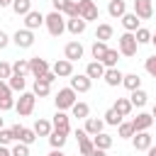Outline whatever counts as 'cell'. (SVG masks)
Returning a JSON list of instances; mask_svg holds the SVG:
<instances>
[{
    "mask_svg": "<svg viewBox=\"0 0 156 156\" xmlns=\"http://www.w3.org/2000/svg\"><path fill=\"white\" fill-rule=\"evenodd\" d=\"M90 141H93V146L95 149H102V151H107L110 146H112V136L110 134H105V132H100V134H95V136H90Z\"/></svg>",
    "mask_w": 156,
    "mask_h": 156,
    "instance_id": "cell-27",
    "label": "cell"
},
{
    "mask_svg": "<svg viewBox=\"0 0 156 156\" xmlns=\"http://www.w3.org/2000/svg\"><path fill=\"white\" fill-rule=\"evenodd\" d=\"M112 34H115L112 24L102 22V24H98V29H95V41H105V44H107V39H112Z\"/></svg>",
    "mask_w": 156,
    "mask_h": 156,
    "instance_id": "cell-28",
    "label": "cell"
},
{
    "mask_svg": "<svg viewBox=\"0 0 156 156\" xmlns=\"http://www.w3.org/2000/svg\"><path fill=\"white\" fill-rule=\"evenodd\" d=\"M83 54H85V49H83V44L80 41H68L66 46H63V58L66 61H78V58H83Z\"/></svg>",
    "mask_w": 156,
    "mask_h": 156,
    "instance_id": "cell-10",
    "label": "cell"
},
{
    "mask_svg": "<svg viewBox=\"0 0 156 156\" xmlns=\"http://www.w3.org/2000/svg\"><path fill=\"white\" fill-rule=\"evenodd\" d=\"M41 80H44V83H49V85H51V83H54V80H56V76H54V73H51V71H46V73H44V76H41Z\"/></svg>",
    "mask_w": 156,
    "mask_h": 156,
    "instance_id": "cell-47",
    "label": "cell"
},
{
    "mask_svg": "<svg viewBox=\"0 0 156 156\" xmlns=\"http://www.w3.org/2000/svg\"><path fill=\"white\" fill-rule=\"evenodd\" d=\"M32 132H34L37 136H49V134H51V122H49V119H44V117H39V119L34 122Z\"/></svg>",
    "mask_w": 156,
    "mask_h": 156,
    "instance_id": "cell-31",
    "label": "cell"
},
{
    "mask_svg": "<svg viewBox=\"0 0 156 156\" xmlns=\"http://www.w3.org/2000/svg\"><path fill=\"white\" fill-rule=\"evenodd\" d=\"M12 5V0H0V7H10Z\"/></svg>",
    "mask_w": 156,
    "mask_h": 156,
    "instance_id": "cell-54",
    "label": "cell"
},
{
    "mask_svg": "<svg viewBox=\"0 0 156 156\" xmlns=\"http://www.w3.org/2000/svg\"><path fill=\"white\" fill-rule=\"evenodd\" d=\"M76 10H78V17L83 22H98V17H100V10H98V5L93 0H78Z\"/></svg>",
    "mask_w": 156,
    "mask_h": 156,
    "instance_id": "cell-3",
    "label": "cell"
},
{
    "mask_svg": "<svg viewBox=\"0 0 156 156\" xmlns=\"http://www.w3.org/2000/svg\"><path fill=\"white\" fill-rule=\"evenodd\" d=\"M122 71L119 68H105V73H102V80L110 85V88H117V85H122Z\"/></svg>",
    "mask_w": 156,
    "mask_h": 156,
    "instance_id": "cell-20",
    "label": "cell"
},
{
    "mask_svg": "<svg viewBox=\"0 0 156 156\" xmlns=\"http://www.w3.org/2000/svg\"><path fill=\"white\" fill-rule=\"evenodd\" d=\"M12 76V66L7 61H0V80H7Z\"/></svg>",
    "mask_w": 156,
    "mask_h": 156,
    "instance_id": "cell-44",
    "label": "cell"
},
{
    "mask_svg": "<svg viewBox=\"0 0 156 156\" xmlns=\"http://www.w3.org/2000/svg\"><path fill=\"white\" fill-rule=\"evenodd\" d=\"M32 93H34V98H46V95L51 93V85H49V83H44L41 78H34V85H32Z\"/></svg>",
    "mask_w": 156,
    "mask_h": 156,
    "instance_id": "cell-34",
    "label": "cell"
},
{
    "mask_svg": "<svg viewBox=\"0 0 156 156\" xmlns=\"http://www.w3.org/2000/svg\"><path fill=\"white\" fill-rule=\"evenodd\" d=\"M144 68H146V73H149V76H156V56H149V58H146V63H144Z\"/></svg>",
    "mask_w": 156,
    "mask_h": 156,
    "instance_id": "cell-45",
    "label": "cell"
},
{
    "mask_svg": "<svg viewBox=\"0 0 156 156\" xmlns=\"http://www.w3.org/2000/svg\"><path fill=\"white\" fill-rule=\"evenodd\" d=\"M2 127H5V117H0V129H2Z\"/></svg>",
    "mask_w": 156,
    "mask_h": 156,
    "instance_id": "cell-55",
    "label": "cell"
},
{
    "mask_svg": "<svg viewBox=\"0 0 156 156\" xmlns=\"http://www.w3.org/2000/svg\"><path fill=\"white\" fill-rule=\"evenodd\" d=\"M132 144H134L136 151H146L149 146H154V136L149 132H134L132 134Z\"/></svg>",
    "mask_w": 156,
    "mask_h": 156,
    "instance_id": "cell-13",
    "label": "cell"
},
{
    "mask_svg": "<svg viewBox=\"0 0 156 156\" xmlns=\"http://www.w3.org/2000/svg\"><path fill=\"white\" fill-rule=\"evenodd\" d=\"M85 27H88V22H83L80 17H73V20H66V32H71L73 37H80V34L85 32Z\"/></svg>",
    "mask_w": 156,
    "mask_h": 156,
    "instance_id": "cell-22",
    "label": "cell"
},
{
    "mask_svg": "<svg viewBox=\"0 0 156 156\" xmlns=\"http://www.w3.org/2000/svg\"><path fill=\"white\" fill-rule=\"evenodd\" d=\"M41 24H44V15H41L39 10H29V12L24 15V29L34 32V29H39Z\"/></svg>",
    "mask_w": 156,
    "mask_h": 156,
    "instance_id": "cell-16",
    "label": "cell"
},
{
    "mask_svg": "<svg viewBox=\"0 0 156 156\" xmlns=\"http://www.w3.org/2000/svg\"><path fill=\"white\" fill-rule=\"evenodd\" d=\"M73 102H76V93H73L71 88H61V90L54 95V105H56V110H61V112L71 110Z\"/></svg>",
    "mask_w": 156,
    "mask_h": 156,
    "instance_id": "cell-6",
    "label": "cell"
},
{
    "mask_svg": "<svg viewBox=\"0 0 156 156\" xmlns=\"http://www.w3.org/2000/svg\"><path fill=\"white\" fill-rule=\"evenodd\" d=\"M154 124V115L151 112H139L134 119H132V129L134 132H149Z\"/></svg>",
    "mask_w": 156,
    "mask_h": 156,
    "instance_id": "cell-11",
    "label": "cell"
},
{
    "mask_svg": "<svg viewBox=\"0 0 156 156\" xmlns=\"http://www.w3.org/2000/svg\"><path fill=\"white\" fill-rule=\"evenodd\" d=\"M124 12H127V2H124V0H110V2H107V15H110V17L119 20Z\"/></svg>",
    "mask_w": 156,
    "mask_h": 156,
    "instance_id": "cell-24",
    "label": "cell"
},
{
    "mask_svg": "<svg viewBox=\"0 0 156 156\" xmlns=\"http://www.w3.org/2000/svg\"><path fill=\"white\" fill-rule=\"evenodd\" d=\"M102 122H105V124H110V127H117V124L122 122V117H119V115H117V112H115V110L110 107V110H107V112L102 115Z\"/></svg>",
    "mask_w": 156,
    "mask_h": 156,
    "instance_id": "cell-40",
    "label": "cell"
},
{
    "mask_svg": "<svg viewBox=\"0 0 156 156\" xmlns=\"http://www.w3.org/2000/svg\"><path fill=\"white\" fill-rule=\"evenodd\" d=\"M5 83H7V88H10L12 93H24V88H27V78H24V76H17V73H12Z\"/></svg>",
    "mask_w": 156,
    "mask_h": 156,
    "instance_id": "cell-23",
    "label": "cell"
},
{
    "mask_svg": "<svg viewBox=\"0 0 156 156\" xmlns=\"http://www.w3.org/2000/svg\"><path fill=\"white\" fill-rule=\"evenodd\" d=\"M10 156H29V146H24V144L15 141V144L10 146Z\"/></svg>",
    "mask_w": 156,
    "mask_h": 156,
    "instance_id": "cell-41",
    "label": "cell"
},
{
    "mask_svg": "<svg viewBox=\"0 0 156 156\" xmlns=\"http://www.w3.org/2000/svg\"><path fill=\"white\" fill-rule=\"evenodd\" d=\"M12 66V73H17V76H27L29 73V63H27V58H17L15 63H10Z\"/></svg>",
    "mask_w": 156,
    "mask_h": 156,
    "instance_id": "cell-38",
    "label": "cell"
},
{
    "mask_svg": "<svg viewBox=\"0 0 156 156\" xmlns=\"http://www.w3.org/2000/svg\"><path fill=\"white\" fill-rule=\"evenodd\" d=\"M0 156H10V149L7 146H0Z\"/></svg>",
    "mask_w": 156,
    "mask_h": 156,
    "instance_id": "cell-53",
    "label": "cell"
},
{
    "mask_svg": "<svg viewBox=\"0 0 156 156\" xmlns=\"http://www.w3.org/2000/svg\"><path fill=\"white\" fill-rule=\"evenodd\" d=\"M7 44H10V37H7V34H5L2 29H0V49H5Z\"/></svg>",
    "mask_w": 156,
    "mask_h": 156,
    "instance_id": "cell-48",
    "label": "cell"
},
{
    "mask_svg": "<svg viewBox=\"0 0 156 156\" xmlns=\"http://www.w3.org/2000/svg\"><path fill=\"white\" fill-rule=\"evenodd\" d=\"M119 20H122V27H124V32H132V34H134V32L141 27V20H139L134 12H124Z\"/></svg>",
    "mask_w": 156,
    "mask_h": 156,
    "instance_id": "cell-19",
    "label": "cell"
},
{
    "mask_svg": "<svg viewBox=\"0 0 156 156\" xmlns=\"http://www.w3.org/2000/svg\"><path fill=\"white\" fill-rule=\"evenodd\" d=\"M71 115L78 117V119H85V117H90V105L83 102V100H76V102L71 105Z\"/></svg>",
    "mask_w": 156,
    "mask_h": 156,
    "instance_id": "cell-26",
    "label": "cell"
},
{
    "mask_svg": "<svg viewBox=\"0 0 156 156\" xmlns=\"http://www.w3.org/2000/svg\"><path fill=\"white\" fill-rule=\"evenodd\" d=\"M49 156H66V154H63L61 149H51V151H49Z\"/></svg>",
    "mask_w": 156,
    "mask_h": 156,
    "instance_id": "cell-51",
    "label": "cell"
},
{
    "mask_svg": "<svg viewBox=\"0 0 156 156\" xmlns=\"http://www.w3.org/2000/svg\"><path fill=\"white\" fill-rule=\"evenodd\" d=\"M134 15L139 20H151L154 17V2L151 0H134Z\"/></svg>",
    "mask_w": 156,
    "mask_h": 156,
    "instance_id": "cell-14",
    "label": "cell"
},
{
    "mask_svg": "<svg viewBox=\"0 0 156 156\" xmlns=\"http://www.w3.org/2000/svg\"><path fill=\"white\" fill-rule=\"evenodd\" d=\"M90 156H107V151H102V149H93Z\"/></svg>",
    "mask_w": 156,
    "mask_h": 156,
    "instance_id": "cell-50",
    "label": "cell"
},
{
    "mask_svg": "<svg viewBox=\"0 0 156 156\" xmlns=\"http://www.w3.org/2000/svg\"><path fill=\"white\" fill-rule=\"evenodd\" d=\"M136 41H134V34L132 32H124V34H119V39H117V51H119V56H127V58H132V56H136Z\"/></svg>",
    "mask_w": 156,
    "mask_h": 156,
    "instance_id": "cell-4",
    "label": "cell"
},
{
    "mask_svg": "<svg viewBox=\"0 0 156 156\" xmlns=\"http://www.w3.org/2000/svg\"><path fill=\"white\" fill-rule=\"evenodd\" d=\"M7 110H15V98H12V93L0 98V112H7Z\"/></svg>",
    "mask_w": 156,
    "mask_h": 156,
    "instance_id": "cell-42",
    "label": "cell"
},
{
    "mask_svg": "<svg viewBox=\"0 0 156 156\" xmlns=\"http://www.w3.org/2000/svg\"><path fill=\"white\" fill-rule=\"evenodd\" d=\"M51 129H56V132H71V117L66 115V112H61V110H56V115H54V119H51Z\"/></svg>",
    "mask_w": 156,
    "mask_h": 156,
    "instance_id": "cell-15",
    "label": "cell"
},
{
    "mask_svg": "<svg viewBox=\"0 0 156 156\" xmlns=\"http://www.w3.org/2000/svg\"><path fill=\"white\" fill-rule=\"evenodd\" d=\"M117 134H119V139H132V134H134V129H132V122H119L117 124Z\"/></svg>",
    "mask_w": 156,
    "mask_h": 156,
    "instance_id": "cell-39",
    "label": "cell"
},
{
    "mask_svg": "<svg viewBox=\"0 0 156 156\" xmlns=\"http://www.w3.org/2000/svg\"><path fill=\"white\" fill-rule=\"evenodd\" d=\"M146 156H156V146H149L146 149Z\"/></svg>",
    "mask_w": 156,
    "mask_h": 156,
    "instance_id": "cell-52",
    "label": "cell"
},
{
    "mask_svg": "<svg viewBox=\"0 0 156 156\" xmlns=\"http://www.w3.org/2000/svg\"><path fill=\"white\" fill-rule=\"evenodd\" d=\"M117 61H119V51H117V49H107L105 56L100 58V63H102L105 68H117Z\"/></svg>",
    "mask_w": 156,
    "mask_h": 156,
    "instance_id": "cell-29",
    "label": "cell"
},
{
    "mask_svg": "<svg viewBox=\"0 0 156 156\" xmlns=\"http://www.w3.org/2000/svg\"><path fill=\"white\" fill-rule=\"evenodd\" d=\"M27 63H29V73H32L34 78H41L46 71H51L49 61L41 58V56H32V58H27Z\"/></svg>",
    "mask_w": 156,
    "mask_h": 156,
    "instance_id": "cell-9",
    "label": "cell"
},
{
    "mask_svg": "<svg viewBox=\"0 0 156 156\" xmlns=\"http://www.w3.org/2000/svg\"><path fill=\"white\" fill-rule=\"evenodd\" d=\"M66 139H68L66 132H56V129H51V134H49V144H51V149H63V146H66Z\"/></svg>",
    "mask_w": 156,
    "mask_h": 156,
    "instance_id": "cell-32",
    "label": "cell"
},
{
    "mask_svg": "<svg viewBox=\"0 0 156 156\" xmlns=\"http://www.w3.org/2000/svg\"><path fill=\"white\" fill-rule=\"evenodd\" d=\"M76 139H78V151H80V156H90L93 154V141H90V136L83 132V129H76Z\"/></svg>",
    "mask_w": 156,
    "mask_h": 156,
    "instance_id": "cell-18",
    "label": "cell"
},
{
    "mask_svg": "<svg viewBox=\"0 0 156 156\" xmlns=\"http://www.w3.org/2000/svg\"><path fill=\"white\" fill-rule=\"evenodd\" d=\"M134 41H136V46H141V44H149V41H154V37H151V32H149L146 27H139V29L134 32Z\"/></svg>",
    "mask_w": 156,
    "mask_h": 156,
    "instance_id": "cell-36",
    "label": "cell"
},
{
    "mask_svg": "<svg viewBox=\"0 0 156 156\" xmlns=\"http://www.w3.org/2000/svg\"><path fill=\"white\" fill-rule=\"evenodd\" d=\"M10 132H12V139H15V141H20V144H24V146H32V144L37 141V134L32 132V127L12 124V127H10Z\"/></svg>",
    "mask_w": 156,
    "mask_h": 156,
    "instance_id": "cell-5",
    "label": "cell"
},
{
    "mask_svg": "<svg viewBox=\"0 0 156 156\" xmlns=\"http://www.w3.org/2000/svg\"><path fill=\"white\" fill-rule=\"evenodd\" d=\"M34 105H37V98H34V93L29 90H24V93H20V98L15 100V110H17V115L20 117H29L32 112H34Z\"/></svg>",
    "mask_w": 156,
    "mask_h": 156,
    "instance_id": "cell-2",
    "label": "cell"
},
{
    "mask_svg": "<svg viewBox=\"0 0 156 156\" xmlns=\"http://www.w3.org/2000/svg\"><path fill=\"white\" fill-rule=\"evenodd\" d=\"M10 144H15V139H12V132L10 129H0V146H10Z\"/></svg>",
    "mask_w": 156,
    "mask_h": 156,
    "instance_id": "cell-43",
    "label": "cell"
},
{
    "mask_svg": "<svg viewBox=\"0 0 156 156\" xmlns=\"http://www.w3.org/2000/svg\"><path fill=\"white\" fill-rule=\"evenodd\" d=\"M68 80H71V85H68V88H71L76 95H78V93H88V90H90V85H93V80H90L85 73H73Z\"/></svg>",
    "mask_w": 156,
    "mask_h": 156,
    "instance_id": "cell-8",
    "label": "cell"
},
{
    "mask_svg": "<svg viewBox=\"0 0 156 156\" xmlns=\"http://www.w3.org/2000/svg\"><path fill=\"white\" fill-rule=\"evenodd\" d=\"M12 41H15V46L17 49H32L34 46V32H29V29H17L15 34H12Z\"/></svg>",
    "mask_w": 156,
    "mask_h": 156,
    "instance_id": "cell-7",
    "label": "cell"
},
{
    "mask_svg": "<svg viewBox=\"0 0 156 156\" xmlns=\"http://www.w3.org/2000/svg\"><path fill=\"white\" fill-rule=\"evenodd\" d=\"M44 27L51 37H61L66 32V17L61 12H49V15H44Z\"/></svg>",
    "mask_w": 156,
    "mask_h": 156,
    "instance_id": "cell-1",
    "label": "cell"
},
{
    "mask_svg": "<svg viewBox=\"0 0 156 156\" xmlns=\"http://www.w3.org/2000/svg\"><path fill=\"white\" fill-rule=\"evenodd\" d=\"M122 85L132 93V90H136V88H141V78L136 76V73H124L122 76Z\"/></svg>",
    "mask_w": 156,
    "mask_h": 156,
    "instance_id": "cell-33",
    "label": "cell"
},
{
    "mask_svg": "<svg viewBox=\"0 0 156 156\" xmlns=\"http://www.w3.org/2000/svg\"><path fill=\"white\" fill-rule=\"evenodd\" d=\"M10 7H12V12H15V15H22V17H24V15L32 10V0H12V5H10Z\"/></svg>",
    "mask_w": 156,
    "mask_h": 156,
    "instance_id": "cell-35",
    "label": "cell"
},
{
    "mask_svg": "<svg viewBox=\"0 0 156 156\" xmlns=\"http://www.w3.org/2000/svg\"><path fill=\"white\" fill-rule=\"evenodd\" d=\"M102 73H105V66H102L100 61H90V63L85 66V76H88L90 80H95V78H102Z\"/></svg>",
    "mask_w": 156,
    "mask_h": 156,
    "instance_id": "cell-30",
    "label": "cell"
},
{
    "mask_svg": "<svg viewBox=\"0 0 156 156\" xmlns=\"http://www.w3.org/2000/svg\"><path fill=\"white\" fill-rule=\"evenodd\" d=\"M110 46L105 44V41H93V46H90V54H93V58L95 61H100L102 56H105V51H107Z\"/></svg>",
    "mask_w": 156,
    "mask_h": 156,
    "instance_id": "cell-37",
    "label": "cell"
},
{
    "mask_svg": "<svg viewBox=\"0 0 156 156\" xmlns=\"http://www.w3.org/2000/svg\"><path fill=\"white\" fill-rule=\"evenodd\" d=\"M102 129H105V122H102V117H85L83 132H85L88 136H95V134H100Z\"/></svg>",
    "mask_w": 156,
    "mask_h": 156,
    "instance_id": "cell-17",
    "label": "cell"
},
{
    "mask_svg": "<svg viewBox=\"0 0 156 156\" xmlns=\"http://www.w3.org/2000/svg\"><path fill=\"white\" fill-rule=\"evenodd\" d=\"M10 93H12V90L7 88V83H5V80H0V98H2V95H10Z\"/></svg>",
    "mask_w": 156,
    "mask_h": 156,
    "instance_id": "cell-49",
    "label": "cell"
},
{
    "mask_svg": "<svg viewBox=\"0 0 156 156\" xmlns=\"http://www.w3.org/2000/svg\"><path fill=\"white\" fill-rule=\"evenodd\" d=\"M112 110L124 119V117H129V115H132V110H134V107L129 105V100H127V98H117V100H115V105H112Z\"/></svg>",
    "mask_w": 156,
    "mask_h": 156,
    "instance_id": "cell-25",
    "label": "cell"
},
{
    "mask_svg": "<svg viewBox=\"0 0 156 156\" xmlns=\"http://www.w3.org/2000/svg\"><path fill=\"white\" fill-rule=\"evenodd\" d=\"M127 100H129V105H132V107H144V105L149 102V93H146L144 88H136V90H132V93H129V98H127Z\"/></svg>",
    "mask_w": 156,
    "mask_h": 156,
    "instance_id": "cell-21",
    "label": "cell"
},
{
    "mask_svg": "<svg viewBox=\"0 0 156 156\" xmlns=\"http://www.w3.org/2000/svg\"><path fill=\"white\" fill-rule=\"evenodd\" d=\"M68 2H71V0H51V5H54V12H63Z\"/></svg>",
    "mask_w": 156,
    "mask_h": 156,
    "instance_id": "cell-46",
    "label": "cell"
},
{
    "mask_svg": "<svg viewBox=\"0 0 156 156\" xmlns=\"http://www.w3.org/2000/svg\"><path fill=\"white\" fill-rule=\"evenodd\" d=\"M51 73H54L56 78H71V76H73V63L66 61V58H58V61H54Z\"/></svg>",
    "mask_w": 156,
    "mask_h": 156,
    "instance_id": "cell-12",
    "label": "cell"
}]
</instances>
